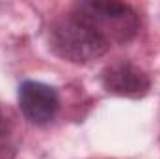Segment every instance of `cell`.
<instances>
[{
    "mask_svg": "<svg viewBox=\"0 0 160 159\" xmlns=\"http://www.w3.org/2000/svg\"><path fill=\"white\" fill-rule=\"evenodd\" d=\"M48 43L56 56L73 64H89L93 60H99L112 47L73 9L50 26Z\"/></svg>",
    "mask_w": 160,
    "mask_h": 159,
    "instance_id": "1",
    "label": "cell"
},
{
    "mask_svg": "<svg viewBox=\"0 0 160 159\" xmlns=\"http://www.w3.org/2000/svg\"><path fill=\"white\" fill-rule=\"evenodd\" d=\"M8 142H9V127H8V118H6V114L2 112V109H0V156H2V159H8V157H6V152H4V150H11V148L8 146Z\"/></svg>",
    "mask_w": 160,
    "mask_h": 159,
    "instance_id": "5",
    "label": "cell"
},
{
    "mask_svg": "<svg viewBox=\"0 0 160 159\" xmlns=\"http://www.w3.org/2000/svg\"><path fill=\"white\" fill-rule=\"evenodd\" d=\"M101 84L110 94L138 99L149 92L151 79L136 64L128 60H118L101 71Z\"/></svg>",
    "mask_w": 160,
    "mask_h": 159,
    "instance_id": "4",
    "label": "cell"
},
{
    "mask_svg": "<svg viewBox=\"0 0 160 159\" xmlns=\"http://www.w3.org/2000/svg\"><path fill=\"white\" fill-rule=\"evenodd\" d=\"M17 99L22 116L34 125L52 123L60 111L58 90L41 80H22L19 84Z\"/></svg>",
    "mask_w": 160,
    "mask_h": 159,
    "instance_id": "3",
    "label": "cell"
},
{
    "mask_svg": "<svg viewBox=\"0 0 160 159\" xmlns=\"http://www.w3.org/2000/svg\"><path fill=\"white\" fill-rule=\"evenodd\" d=\"M73 11L86 19L110 45H125L134 40L140 30V15L123 2L84 0L73 6Z\"/></svg>",
    "mask_w": 160,
    "mask_h": 159,
    "instance_id": "2",
    "label": "cell"
}]
</instances>
